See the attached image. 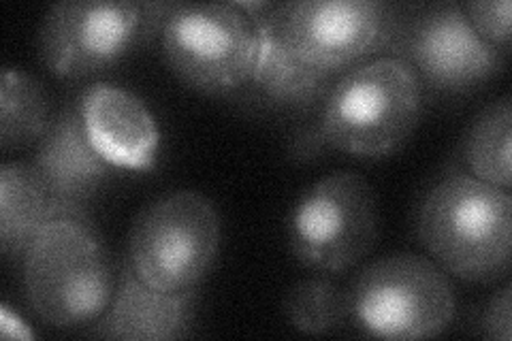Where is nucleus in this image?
I'll list each match as a JSON object with an SVG mask.
<instances>
[{
	"label": "nucleus",
	"mask_w": 512,
	"mask_h": 341,
	"mask_svg": "<svg viewBox=\"0 0 512 341\" xmlns=\"http://www.w3.org/2000/svg\"><path fill=\"white\" fill-rule=\"evenodd\" d=\"M416 233L442 271L474 284L498 282L510 269V192L478 177L448 175L423 199Z\"/></svg>",
	"instance_id": "f257e3e1"
},
{
	"label": "nucleus",
	"mask_w": 512,
	"mask_h": 341,
	"mask_svg": "<svg viewBox=\"0 0 512 341\" xmlns=\"http://www.w3.org/2000/svg\"><path fill=\"white\" fill-rule=\"evenodd\" d=\"M421 109L423 84L410 64L378 58L348 71L331 88L320 139L350 156H387L410 139Z\"/></svg>",
	"instance_id": "f03ea898"
},
{
	"label": "nucleus",
	"mask_w": 512,
	"mask_h": 341,
	"mask_svg": "<svg viewBox=\"0 0 512 341\" xmlns=\"http://www.w3.org/2000/svg\"><path fill=\"white\" fill-rule=\"evenodd\" d=\"M26 297L37 316L58 329L99 320L114 297V273L84 218L47 222L24 256Z\"/></svg>",
	"instance_id": "7ed1b4c3"
},
{
	"label": "nucleus",
	"mask_w": 512,
	"mask_h": 341,
	"mask_svg": "<svg viewBox=\"0 0 512 341\" xmlns=\"http://www.w3.org/2000/svg\"><path fill=\"white\" fill-rule=\"evenodd\" d=\"M357 327L382 339L440 335L455 316V292L446 273L425 256L391 254L367 265L346 295Z\"/></svg>",
	"instance_id": "20e7f679"
},
{
	"label": "nucleus",
	"mask_w": 512,
	"mask_h": 341,
	"mask_svg": "<svg viewBox=\"0 0 512 341\" xmlns=\"http://www.w3.org/2000/svg\"><path fill=\"white\" fill-rule=\"evenodd\" d=\"M218 248L214 203L201 192L175 190L139 211L128 233L126 263L156 290H195L212 269Z\"/></svg>",
	"instance_id": "39448f33"
},
{
	"label": "nucleus",
	"mask_w": 512,
	"mask_h": 341,
	"mask_svg": "<svg viewBox=\"0 0 512 341\" xmlns=\"http://www.w3.org/2000/svg\"><path fill=\"white\" fill-rule=\"evenodd\" d=\"M171 71L207 94L231 92L252 79L259 54V18L237 3L171 5L160 24Z\"/></svg>",
	"instance_id": "423d86ee"
},
{
	"label": "nucleus",
	"mask_w": 512,
	"mask_h": 341,
	"mask_svg": "<svg viewBox=\"0 0 512 341\" xmlns=\"http://www.w3.org/2000/svg\"><path fill=\"white\" fill-rule=\"evenodd\" d=\"M265 20L301 62L331 75L387 50L397 35L395 9L380 0H299L274 5Z\"/></svg>",
	"instance_id": "0eeeda50"
},
{
	"label": "nucleus",
	"mask_w": 512,
	"mask_h": 341,
	"mask_svg": "<svg viewBox=\"0 0 512 341\" xmlns=\"http://www.w3.org/2000/svg\"><path fill=\"white\" fill-rule=\"evenodd\" d=\"M378 235L376 194L363 175L331 173L297 201L288 220L291 250L306 267L342 273L372 250Z\"/></svg>",
	"instance_id": "6e6552de"
},
{
	"label": "nucleus",
	"mask_w": 512,
	"mask_h": 341,
	"mask_svg": "<svg viewBox=\"0 0 512 341\" xmlns=\"http://www.w3.org/2000/svg\"><path fill=\"white\" fill-rule=\"evenodd\" d=\"M171 5L126 0H67L47 11L39 52L45 67L60 77H86L116 64Z\"/></svg>",
	"instance_id": "1a4fd4ad"
},
{
	"label": "nucleus",
	"mask_w": 512,
	"mask_h": 341,
	"mask_svg": "<svg viewBox=\"0 0 512 341\" xmlns=\"http://www.w3.org/2000/svg\"><path fill=\"white\" fill-rule=\"evenodd\" d=\"M399 60L408 62L421 84L442 92L472 90L504 67L506 52L480 39L461 5L429 7L404 35H395Z\"/></svg>",
	"instance_id": "9d476101"
},
{
	"label": "nucleus",
	"mask_w": 512,
	"mask_h": 341,
	"mask_svg": "<svg viewBox=\"0 0 512 341\" xmlns=\"http://www.w3.org/2000/svg\"><path fill=\"white\" fill-rule=\"evenodd\" d=\"M50 190L56 216L84 218V205L101 188L111 171V162L94 148L88 137L82 109L69 107L47 126L39 139L35 162Z\"/></svg>",
	"instance_id": "9b49d317"
},
{
	"label": "nucleus",
	"mask_w": 512,
	"mask_h": 341,
	"mask_svg": "<svg viewBox=\"0 0 512 341\" xmlns=\"http://www.w3.org/2000/svg\"><path fill=\"white\" fill-rule=\"evenodd\" d=\"M77 105L90 141L111 165L137 171L154 167L160 131L139 96L120 86L96 84Z\"/></svg>",
	"instance_id": "f8f14e48"
},
{
	"label": "nucleus",
	"mask_w": 512,
	"mask_h": 341,
	"mask_svg": "<svg viewBox=\"0 0 512 341\" xmlns=\"http://www.w3.org/2000/svg\"><path fill=\"white\" fill-rule=\"evenodd\" d=\"M195 318V290L163 292L139 280L124 263L114 301L105 310L96 335L105 339H180Z\"/></svg>",
	"instance_id": "ddd939ff"
},
{
	"label": "nucleus",
	"mask_w": 512,
	"mask_h": 341,
	"mask_svg": "<svg viewBox=\"0 0 512 341\" xmlns=\"http://www.w3.org/2000/svg\"><path fill=\"white\" fill-rule=\"evenodd\" d=\"M56 216L43 177L28 162L0 167V246L7 258L26 256L43 226Z\"/></svg>",
	"instance_id": "4468645a"
},
{
	"label": "nucleus",
	"mask_w": 512,
	"mask_h": 341,
	"mask_svg": "<svg viewBox=\"0 0 512 341\" xmlns=\"http://www.w3.org/2000/svg\"><path fill=\"white\" fill-rule=\"evenodd\" d=\"M331 79V73L301 62L267 24L265 13L259 15V54H256L252 81L263 94L284 105L310 103L325 92Z\"/></svg>",
	"instance_id": "2eb2a0df"
},
{
	"label": "nucleus",
	"mask_w": 512,
	"mask_h": 341,
	"mask_svg": "<svg viewBox=\"0 0 512 341\" xmlns=\"http://www.w3.org/2000/svg\"><path fill=\"white\" fill-rule=\"evenodd\" d=\"M50 126V99L39 79L5 69L0 79V143L3 150L22 148L43 137Z\"/></svg>",
	"instance_id": "dca6fc26"
},
{
	"label": "nucleus",
	"mask_w": 512,
	"mask_h": 341,
	"mask_svg": "<svg viewBox=\"0 0 512 341\" xmlns=\"http://www.w3.org/2000/svg\"><path fill=\"white\" fill-rule=\"evenodd\" d=\"M512 150V103L510 96L493 101L478 113L466 137V162L474 177L487 184L510 188Z\"/></svg>",
	"instance_id": "f3484780"
},
{
	"label": "nucleus",
	"mask_w": 512,
	"mask_h": 341,
	"mask_svg": "<svg viewBox=\"0 0 512 341\" xmlns=\"http://www.w3.org/2000/svg\"><path fill=\"white\" fill-rule=\"evenodd\" d=\"M346 312V295L323 278L297 284L286 297L288 322L301 333H327L338 327Z\"/></svg>",
	"instance_id": "a211bd4d"
},
{
	"label": "nucleus",
	"mask_w": 512,
	"mask_h": 341,
	"mask_svg": "<svg viewBox=\"0 0 512 341\" xmlns=\"http://www.w3.org/2000/svg\"><path fill=\"white\" fill-rule=\"evenodd\" d=\"M468 22L478 32L480 39L489 45L506 52L510 45V20L512 5L510 0H474V3L461 5Z\"/></svg>",
	"instance_id": "6ab92c4d"
},
{
	"label": "nucleus",
	"mask_w": 512,
	"mask_h": 341,
	"mask_svg": "<svg viewBox=\"0 0 512 341\" xmlns=\"http://www.w3.org/2000/svg\"><path fill=\"white\" fill-rule=\"evenodd\" d=\"M510 295H512V286L506 284L500 292H495L487 305V310L483 314V331L489 339L510 341L512 337Z\"/></svg>",
	"instance_id": "aec40b11"
},
{
	"label": "nucleus",
	"mask_w": 512,
	"mask_h": 341,
	"mask_svg": "<svg viewBox=\"0 0 512 341\" xmlns=\"http://www.w3.org/2000/svg\"><path fill=\"white\" fill-rule=\"evenodd\" d=\"M3 333L5 337L11 333V337H24V339H30L32 337V331L26 329V324H22V320L18 316H13L9 312V307L3 305Z\"/></svg>",
	"instance_id": "412c9836"
}]
</instances>
